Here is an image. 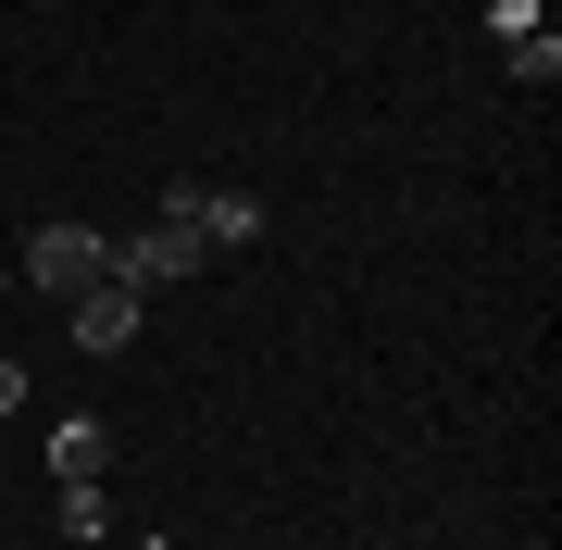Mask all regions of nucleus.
Listing matches in <instances>:
<instances>
[{"label":"nucleus","mask_w":562,"mask_h":550,"mask_svg":"<svg viewBox=\"0 0 562 550\" xmlns=\"http://www.w3.org/2000/svg\"><path fill=\"white\" fill-rule=\"evenodd\" d=\"M63 538L101 550V538H113V501H101V489H63Z\"/></svg>","instance_id":"423d86ee"},{"label":"nucleus","mask_w":562,"mask_h":550,"mask_svg":"<svg viewBox=\"0 0 562 550\" xmlns=\"http://www.w3.org/2000/svg\"><path fill=\"white\" fill-rule=\"evenodd\" d=\"M138 550H176V538H138Z\"/></svg>","instance_id":"1a4fd4ad"},{"label":"nucleus","mask_w":562,"mask_h":550,"mask_svg":"<svg viewBox=\"0 0 562 550\" xmlns=\"http://www.w3.org/2000/svg\"><path fill=\"white\" fill-rule=\"evenodd\" d=\"M201 263H213V238H201V213H188V188H162L150 238H125V250H113V276L138 288V301H150V288H176V276H201Z\"/></svg>","instance_id":"f257e3e1"},{"label":"nucleus","mask_w":562,"mask_h":550,"mask_svg":"<svg viewBox=\"0 0 562 550\" xmlns=\"http://www.w3.org/2000/svg\"><path fill=\"white\" fill-rule=\"evenodd\" d=\"M63 313H76V350H101V363L138 338V288H125V276H101L88 301H63Z\"/></svg>","instance_id":"7ed1b4c3"},{"label":"nucleus","mask_w":562,"mask_h":550,"mask_svg":"<svg viewBox=\"0 0 562 550\" xmlns=\"http://www.w3.org/2000/svg\"><path fill=\"white\" fill-rule=\"evenodd\" d=\"M13 401H25V363H0V426H13Z\"/></svg>","instance_id":"6e6552de"},{"label":"nucleus","mask_w":562,"mask_h":550,"mask_svg":"<svg viewBox=\"0 0 562 550\" xmlns=\"http://www.w3.org/2000/svg\"><path fill=\"white\" fill-rule=\"evenodd\" d=\"M101 463H113L101 426H63V438H50V475H63V489H101Z\"/></svg>","instance_id":"39448f33"},{"label":"nucleus","mask_w":562,"mask_h":550,"mask_svg":"<svg viewBox=\"0 0 562 550\" xmlns=\"http://www.w3.org/2000/svg\"><path fill=\"white\" fill-rule=\"evenodd\" d=\"M513 76H525V88H550V76H562V38H550V25H538V38H513Z\"/></svg>","instance_id":"0eeeda50"},{"label":"nucleus","mask_w":562,"mask_h":550,"mask_svg":"<svg viewBox=\"0 0 562 550\" xmlns=\"http://www.w3.org/2000/svg\"><path fill=\"white\" fill-rule=\"evenodd\" d=\"M188 213H201L213 250H250V238H262V201H238V188H225V201H213V188H188Z\"/></svg>","instance_id":"20e7f679"},{"label":"nucleus","mask_w":562,"mask_h":550,"mask_svg":"<svg viewBox=\"0 0 562 550\" xmlns=\"http://www.w3.org/2000/svg\"><path fill=\"white\" fill-rule=\"evenodd\" d=\"M25 276H38V301H88V288L113 276V238L101 225H38V263Z\"/></svg>","instance_id":"f03ea898"}]
</instances>
